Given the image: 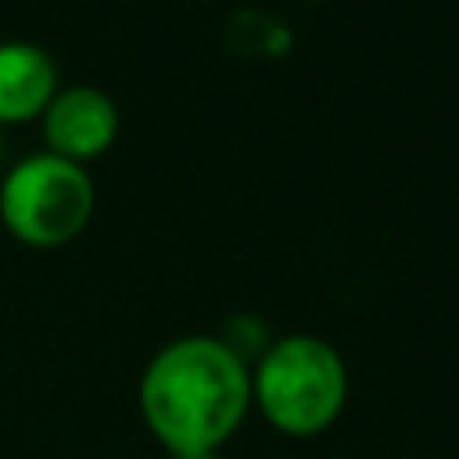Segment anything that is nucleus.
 I'll return each instance as SVG.
<instances>
[{
    "mask_svg": "<svg viewBox=\"0 0 459 459\" xmlns=\"http://www.w3.org/2000/svg\"><path fill=\"white\" fill-rule=\"evenodd\" d=\"M136 402L151 437L172 455L219 452L251 409V366L226 337L186 333L151 355Z\"/></svg>",
    "mask_w": 459,
    "mask_h": 459,
    "instance_id": "nucleus-1",
    "label": "nucleus"
},
{
    "mask_svg": "<svg viewBox=\"0 0 459 459\" xmlns=\"http://www.w3.org/2000/svg\"><path fill=\"white\" fill-rule=\"evenodd\" d=\"M348 402V366L316 333H287L262 348L251 369V405L287 437H316Z\"/></svg>",
    "mask_w": 459,
    "mask_h": 459,
    "instance_id": "nucleus-2",
    "label": "nucleus"
},
{
    "mask_svg": "<svg viewBox=\"0 0 459 459\" xmlns=\"http://www.w3.org/2000/svg\"><path fill=\"white\" fill-rule=\"evenodd\" d=\"M93 208L97 186L86 165L50 151L14 161L0 179V222L25 247L54 251L72 244L90 226Z\"/></svg>",
    "mask_w": 459,
    "mask_h": 459,
    "instance_id": "nucleus-3",
    "label": "nucleus"
},
{
    "mask_svg": "<svg viewBox=\"0 0 459 459\" xmlns=\"http://www.w3.org/2000/svg\"><path fill=\"white\" fill-rule=\"evenodd\" d=\"M43 126V151L86 165L111 151L118 136V108L115 100L90 82L61 86L47 111L39 115Z\"/></svg>",
    "mask_w": 459,
    "mask_h": 459,
    "instance_id": "nucleus-4",
    "label": "nucleus"
},
{
    "mask_svg": "<svg viewBox=\"0 0 459 459\" xmlns=\"http://www.w3.org/2000/svg\"><path fill=\"white\" fill-rule=\"evenodd\" d=\"M57 90V65L47 47L29 39L0 43V126L36 122Z\"/></svg>",
    "mask_w": 459,
    "mask_h": 459,
    "instance_id": "nucleus-5",
    "label": "nucleus"
},
{
    "mask_svg": "<svg viewBox=\"0 0 459 459\" xmlns=\"http://www.w3.org/2000/svg\"><path fill=\"white\" fill-rule=\"evenodd\" d=\"M172 459H222L219 452H194V455H172Z\"/></svg>",
    "mask_w": 459,
    "mask_h": 459,
    "instance_id": "nucleus-6",
    "label": "nucleus"
},
{
    "mask_svg": "<svg viewBox=\"0 0 459 459\" xmlns=\"http://www.w3.org/2000/svg\"><path fill=\"white\" fill-rule=\"evenodd\" d=\"M0 161H4V136H0Z\"/></svg>",
    "mask_w": 459,
    "mask_h": 459,
    "instance_id": "nucleus-7",
    "label": "nucleus"
}]
</instances>
